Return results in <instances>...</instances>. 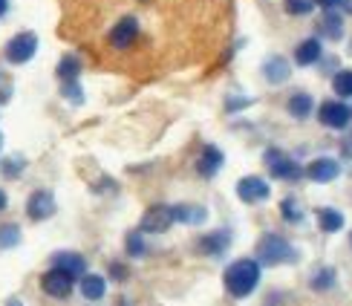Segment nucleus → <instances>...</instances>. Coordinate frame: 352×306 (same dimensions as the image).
<instances>
[{
  "instance_id": "f257e3e1",
  "label": "nucleus",
  "mask_w": 352,
  "mask_h": 306,
  "mask_svg": "<svg viewBox=\"0 0 352 306\" xmlns=\"http://www.w3.org/2000/svg\"><path fill=\"white\" fill-rule=\"evenodd\" d=\"M69 35L98 64L156 76L202 61L228 32L226 0H76Z\"/></svg>"
},
{
  "instance_id": "f03ea898",
  "label": "nucleus",
  "mask_w": 352,
  "mask_h": 306,
  "mask_svg": "<svg viewBox=\"0 0 352 306\" xmlns=\"http://www.w3.org/2000/svg\"><path fill=\"white\" fill-rule=\"evenodd\" d=\"M223 283H226V292L231 298H237V300L248 298L260 283V263L252 260V257L234 260V263L226 269V274H223Z\"/></svg>"
},
{
  "instance_id": "7ed1b4c3",
  "label": "nucleus",
  "mask_w": 352,
  "mask_h": 306,
  "mask_svg": "<svg viewBox=\"0 0 352 306\" xmlns=\"http://www.w3.org/2000/svg\"><path fill=\"white\" fill-rule=\"evenodd\" d=\"M295 257H298V252L292 249V243L280 234H263V240L257 243V263H263V266L292 263Z\"/></svg>"
},
{
  "instance_id": "20e7f679",
  "label": "nucleus",
  "mask_w": 352,
  "mask_h": 306,
  "mask_svg": "<svg viewBox=\"0 0 352 306\" xmlns=\"http://www.w3.org/2000/svg\"><path fill=\"white\" fill-rule=\"evenodd\" d=\"M263 159H266L269 173L274 179H292V182H295V179L303 177V168L292 156H286L283 151H277V148H269L266 153H263Z\"/></svg>"
},
{
  "instance_id": "39448f33",
  "label": "nucleus",
  "mask_w": 352,
  "mask_h": 306,
  "mask_svg": "<svg viewBox=\"0 0 352 306\" xmlns=\"http://www.w3.org/2000/svg\"><path fill=\"white\" fill-rule=\"evenodd\" d=\"M35 52H38V35L35 32H18L14 38H9L6 50H3L9 64H26V61H32Z\"/></svg>"
},
{
  "instance_id": "423d86ee",
  "label": "nucleus",
  "mask_w": 352,
  "mask_h": 306,
  "mask_svg": "<svg viewBox=\"0 0 352 306\" xmlns=\"http://www.w3.org/2000/svg\"><path fill=\"white\" fill-rule=\"evenodd\" d=\"M173 223H176L173 220V206H153V208L144 211L139 231L142 234H165Z\"/></svg>"
},
{
  "instance_id": "0eeeda50",
  "label": "nucleus",
  "mask_w": 352,
  "mask_h": 306,
  "mask_svg": "<svg viewBox=\"0 0 352 306\" xmlns=\"http://www.w3.org/2000/svg\"><path fill=\"white\" fill-rule=\"evenodd\" d=\"M72 286H76V278H72L69 272L52 266L47 274L41 278V289L47 292L50 298H67L72 292Z\"/></svg>"
},
{
  "instance_id": "6e6552de",
  "label": "nucleus",
  "mask_w": 352,
  "mask_h": 306,
  "mask_svg": "<svg viewBox=\"0 0 352 306\" xmlns=\"http://www.w3.org/2000/svg\"><path fill=\"white\" fill-rule=\"evenodd\" d=\"M318 119L329 130H344L352 119V110L344 105V101H324L320 110H318Z\"/></svg>"
},
{
  "instance_id": "1a4fd4ad",
  "label": "nucleus",
  "mask_w": 352,
  "mask_h": 306,
  "mask_svg": "<svg viewBox=\"0 0 352 306\" xmlns=\"http://www.w3.org/2000/svg\"><path fill=\"white\" fill-rule=\"evenodd\" d=\"M237 197L248 206H257V202H266L272 197V188L263 177H243L237 182Z\"/></svg>"
},
{
  "instance_id": "9d476101",
  "label": "nucleus",
  "mask_w": 352,
  "mask_h": 306,
  "mask_svg": "<svg viewBox=\"0 0 352 306\" xmlns=\"http://www.w3.org/2000/svg\"><path fill=\"white\" fill-rule=\"evenodd\" d=\"M26 214L32 217V220H50V217L55 214V197H52V191H47V188H38V191L29 194Z\"/></svg>"
},
{
  "instance_id": "9b49d317",
  "label": "nucleus",
  "mask_w": 352,
  "mask_h": 306,
  "mask_svg": "<svg viewBox=\"0 0 352 306\" xmlns=\"http://www.w3.org/2000/svg\"><path fill=\"white\" fill-rule=\"evenodd\" d=\"M306 177H309L312 182L327 185V182L341 177V162H338V159H332V156H320V159H315L309 168H306Z\"/></svg>"
},
{
  "instance_id": "f8f14e48",
  "label": "nucleus",
  "mask_w": 352,
  "mask_h": 306,
  "mask_svg": "<svg viewBox=\"0 0 352 306\" xmlns=\"http://www.w3.org/2000/svg\"><path fill=\"white\" fill-rule=\"evenodd\" d=\"M223 162H226L223 151H219L217 144H205L202 153H199V159H197V173H199L202 179H211V177H217V173H219Z\"/></svg>"
},
{
  "instance_id": "ddd939ff",
  "label": "nucleus",
  "mask_w": 352,
  "mask_h": 306,
  "mask_svg": "<svg viewBox=\"0 0 352 306\" xmlns=\"http://www.w3.org/2000/svg\"><path fill=\"white\" fill-rule=\"evenodd\" d=\"M231 245V231H211V234H205L197 249L205 254V257H223Z\"/></svg>"
},
{
  "instance_id": "4468645a",
  "label": "nucleus",
  "mask_w": 352,
  "mask_h": 306,
  "mask_svg": "<svg viewBox=\"0 0 352 306\" xmlns=\"http://www.w3.org/2000/svg\"><path fill=\"white\" fill-rule=\"evenodd\" d=\"M52 266L69 272L72 278H84L87 274V260L78 252H58V254H52Z\"/></svg>"
},
{
  "instance_id": "2eb2a0df",
  "label": "nucleus",
  "mask_w": 352,
  "mask_h": 306,
  "mask_svg": "<svg viewBox=\"0 0 352 306\" xmlns=\"http://www.w3.org/2000/svg\"><path fill=\"white\" fill-rule=\"evenodd\" d=\"M173 220L182 223V226H202L208 220V211L202 206H188V202H179V206H173Z\"/></svg>"
},
{
  "instance_id": "dca6fc26",
  "label": "nucleus",
  "mask_w": 352,
  "mask_h": 306,
  "mask_svg": "<svg viewBox=\"0 0 352 306\" xmlns=\"http://www.w3.org/2000/svg\"><path fill=\"white\" fill-rule=\"evenodd\" d=\"M263 76L269 78V84H283V81L292 76V67H289L286 58H280V55H272L269 61L263 64Z\"/></svg>"
},
{
  "instance_id": "f3484780",
  "label": "nucleus",
  "mask_w": 352,
  "mask_h": 306,
  "mask_svg": "<svg viewBox=\"0 0 352 306\" xmlns=\"http://www.w3.org/2000/svg\"><path fill=\"white\" fill-rule=\"evenodd\" d=\"M295 61L300 67H312L320 61V41L318 38H306L298 43V50H295Z\"/></svg>"
},
{
  "instance_id": "a211bd4d",
  "label": "nucleus",
  "mask_w": 352,
  "mask_h": 306,
  "mask_svg": "<svg viewBox=\"0 0 352 306\" xmlns=\"http://www.w3.org/2000/svg\"><path fill=\"white\" fill-rule=\"evenodd\" d=\"M81 295L87 300H101L107 295V281L101 274H84L81 278Z\"/></svg>"
},
{
  "instance_id": "6ab92c4d",
  "label": "nucleus",
  "mask_w": 352,
  "mask_h": 306,
  "mask_svg": "<svg viewBox=\"0 0 352 306\" xmlns=\"http://www.w3.org/2000/svg\"><path fill=\"white\" fill-rule=\"evenodd\" d=\"M320 32H324L329 41H341L344 38V18L335 9H327L324 21H320Z\"/></svg>"
},
{
  "instance_id": "aec40b11",
  "label": "nucleus",
  "mask_w": 352,
  "mask_h": 306,
  "mask_svg": "<svg viewBox=\"0 0 352 306\" xmlns=\"http://www.w3.org/2000/svg\"><path fill=\"white\" fill-rule=\"evenodd\" d=\"M318 226L327 234H335V231L344 228V214L338 208H318Z\"/></svg>"
},
{
  "instance_id": "412c9836",
  "label": "nucleus",
  "mask_w": 352,
  "mask_h": 306,
  "mask_svg": "<svg viewBox=\"0 0 352 306\" xmlns=\"http://www.w3.org/2000/svg\"><path fill=\"white\" fill-rule=\"evenodd\" d=\"M81 58L78 55H64L61 61H58V78L61 81H78V76H81Z\"/></svg>"
},
{
  "instance_id": "4be33fe9",
  "label": "nucleus",
  "mask_w": 352,
  "mask_h": 306,
  "mask_svg": "<svg viewBox=\"0 0 352 306\" xmlns=\"http://www.w3.org/2000/svg\"><path fill=\"white\" fill-rule=\"evenodd\" d=\"M315 107V101L309 93H295L289 98V113L295 116V119H309V113Z\"/></svg>"
},
{
  "instance_id": "5701e85b",
  "label": "nucleus",
  "mask_w": 352,
  "mask_h": 306,
  "mask_svg": "<svg viewBox=\"0 0 352 306\" xmlns=\"http://www.w3.org/2000/svg\"><path fill=\"white\" fill-rule=\"evenodd\" d=\"M332 90L338 93L341 98H352V69H341V72H335V78H332Z\"/></svg>"
},
{
  "instance_id": "b1692460",
  "label": "nucleus",
  "mask_w": 352,
  "mask_h": 306,
  "mask_svg": "<svg viewBox=\"0 0 352 306\" xmlns=\"http://www.w3.org/2000/svg\"><path fill=\"white\" fill-rule=\"evenodd\" d=\"M18 243H21V226L14 223L0 226V249H14Z\"/></svg>"
},
{
  "instance_id": "393cba45",
  "label": "nucleus",
  "mask_w": 352,
  "mask_h": 306,
  "mask_svg": "<svg viewBox=\"0 0 352 306\" xmlns=\"http://www.w3.org/2000/svg\"><path fill=\"white\" fill-rule=\"evenodd\" d=\"M23 165H26L23 156H9V159H3V165H0V173H3L6 179H18L23 173Z\"/></svg>"
},
{
  "instance_id": "a878e982",
  "label": "nucleus",
  "mask_w": 352,
  "mask_h": 306,
  "mask_svg": "<svg viewBox=\"0 0 352 306\" xmlns=\"http://www.w3.org/2000/svg\"><path fill=\"white\" fill-rule=\"evenodd\" d=\"M335 286V269H318L312 274V289L315 292H327V289Z\"/></svg>"
},
{
  "instance_id": "bb28decb",
  "label": "nucleus",
  "mask_w": 352,
  "mask_h": 306,
  "mask_svg": "<svg viewBox=\"0 0 352 306\" xmlns=\"http://www.w3.org/2000/svg\"><path fill=\"white\" fill-rule=\"evenodd\" d=\"M280 214H283V220H286V223H300V220H303L300 202H298V199H292V197H286V199L280 202Z\"/></svg>"
},
{
  "instance_id": "cd10ccee",
  "label": "nucleus",
  "mask_w": 352,
  "mask_h": 306,
  "mask_svg": "<svg viewBox=\"0 0 352 306\" xmlns=\"http://www.w3.org/2000/svg\"><path fill=\"white\" fill-rule=\"evenodd\" d=\"M124 249L130 257H142L144 252H148V245H144V237H142V231H130L127 240H124Z\"/></svg>"
},
{
  "instance_id": "c85d7f7f",
  "label": "nucleus",
  "mask_w": 352,
  "mask_h": 306,
  "mask_svg": "<svg viewBox=\"0 0 352 306\" xmlns=\"http://www.w3.org/2000/svg\"><path fill=\"white\" fill-rule=\"evenodd\" d=\"M61 96L69 98L72 105H81L84 101V90L78 87V81H61Z\"/></svg>"
},
{
  "instance_id": "c756f323",
  "label": "nucleus",
  "mask_w": 352,
  "mask_h": 306,
  "mask_svg": "<svg viewBox=\"0 0 352 306\" xmlns=\"http://www.w3.org/2000/svg\"><path fill=\"white\" fill-rule=\"evenodd\" d=\"M283 6H286L289 14H298V18H300V14H309L315 3H312V0H283Z\"/></svg>"
},
{
  "instance_id": "7c9ffc66",
  "label": "nucleus",
  "mask_w": 352,
  "mask_h": 306,
  "mask_svg": "<svg viewBox=\"0 0 352 306\" xmlns=\"http://www.w3.org/2000/svg\"><path fill=\"white\" fill-rule=\"evenodd\" d=\"M9 96H12V81L6 78V72H0V105L9 101Z\"/></svg>"
},
{
  "instance_id": "2f4dec72",
  "label": "nucleus",
  "mask_w": 352,
  "mask_h": 306,
  "mask_svg": "<svg viewBox=\"0 0 352 306\" xmlns=\"http://www.w3.org/2000/svg\"><path fill=\"white\" fill-rule=\"evenodd\" d=\"M312 3L324 6V9H332V6H338V0H312Z\"/></svg>"
},
{
  "instance_id": "473e14b6",
  "label": "nucleus",
  "mask_w": 352,
  "mask_h": 306,
  "mask_svg": "<svg viewBox=\"0 0 352 306\" xmlns=\"http://www.w3.org/2000/svg\"><path fill=\"white\" fill-rule=\"evenodd\" d=\"M9 206V197H6V191H3V188H0V211H3Z\"/></svg>"
},
{
  "instance_id": "72a5a7b5",
  "label": "nucleus",
  "mask_w": 352,
  "mask_h": 306,
  "mask_svg": "<svg viewBox=\"0 0 352 306\" xmlns=\"http://www.w3.org/2000/svg\"><path fill=\"white\" fill-rule=\"evenodd\" d=\"M338 6H341L344 12H349V14H352V0H338Z\"/></svg>"
},
{
  "instance_id": "f704fd0d",
  "label": "nucleus",
  "mask_w": 352,
  "mask_h": 306,
  "mask_svg": "<svg viewBox=\"0 0 352 306\" xmlns=\"http://www.w3.org/2000/svg\"><path fill=\"white\" fill-rule=\"evenodd\" d=\"M6 12H9V0H0V18H3Z\"/></svg>"
},
{
  "instance_id": "c9c22d12",
  "label": "nucleus",
  "mask_w": 352,
  "mask_h": 306,
  "mask_svg": "<svg viewBox=\"0 0 352 306\" xmlns=\"http://www.w3.org/2000/svg\"><path fill=\"white\" fill-rule=\"evenodd\" d=\"M6 306H23V303H21L18 298H12V300H6Z\"/></svg>"
},
{
  "instance_id": "e433bc0d",
  "label": "nucleus",
  "mask_w": 352,
  "mask_h": 306,
  "mask_svg": "<svg viewBox=\"0 0 352 306\" xmlns=\"http://www.w3.org/2000/svg\"><path fill=\"white\" fill-rule=\"evenodd\" d=\"M0 151H3V133H0Z\"/></svg>"
},
{
  "instance_id": "4c0bfd02",
  "label": "nucleus",
  "mask_w": 352,
  "mask_h": 306,
  "mask_svg": "<svg viewBox=\"0 0 352 306\" xmlns=\"http://www.w3.org/2000/svg\"><path fill=\"white\" fill-rule=\"evenodd\" d=\"M349 240H352V237H349Z\"/></svg>"
}]
</instances>
